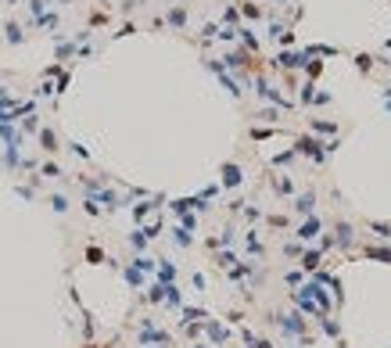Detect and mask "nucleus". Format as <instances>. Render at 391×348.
<instances>
[{
  "instance_id": "f257e3e1",
  "label": "nucleus",
  "mask_w": 391,
  "mask_h": 348,
  "mask_svg": "<svg viewBox=\"0 0 391 348\" xmlns=\"http://www.w3.org/2000/svg\"><path fill=\"white\" fill-rule=\"evenodd\" d=\"M169 22H172V25L179 29V25L187 22V11H183V7H172V11H169Z\"/></svg>"
},
{
  "instance_id": "f03ea898",
  "label": "nucleus",
  "mask_w": 391,
  "mask_h": 348,
  "mask_svg": "<svg viewBox=\"0 0 391 348\" xmlns=\"http://www.w3.org/2000/svg\"><path fill=\"white\" fill-rule=\"evenodd\" d=\"M40 140H43V151H58V148H54V133H50V130H43Z\"/></svg>"
},
{
  "instance_id": "7ed1b4c3",
  "label": "nucleus",
  "mask_w": 391,
  "mask_h": 348,
  "mask_svg": "<svg viewBox=\"0 0 391 348\" xmlns=\"http://www.w3.org/2000/svg\"><path fill=\"white\" fill-rule=\"evenodd\" d=\"M7 40L18 43V40H22V29H18V25H7Z\"/></svg>"
},
{
  "instance_id": "20e7f679",
  "label": "nucleus",
  "mask_w": 391,
  "mask_h": 348,
  "mask_svg": "<svg viewBox=\"0 0 391 348\" xmlns=\"http://www.w3.org/2000/svg\"><path fill=\"white\" fill-rule=\"evenodd\" d=\"M356 61H359V68H362V72H370V61H374V58H370V54H359Z\"/></svg>"
},
{
  "instance_id": "39448f33",
  "label": "nucleus",
  "mask_w": 391,
  "mask_h": 348,
  "mask_svg": "<svg viewBox=\"0 0 391 348\" xmlns=\"http://www.w3.org/2000/svg\"><path fill=\"white\" fill-rule=\"evenodd\" d=\"M374 230H377L380 237H391V226H384V223H374Z\"/></svg>"
}]
</instances>
